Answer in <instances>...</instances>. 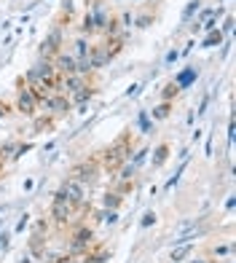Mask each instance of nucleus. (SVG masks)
Listing matches in <instances>:
<instances>
[{"instance_id":"nucleus-53","label":"nucleus","mask_w":236,"mask_h":263,"mask_svg":"<svg viewBox=\"0 0 236 263\" xmlns=\"http://www.w3.org/2000/svg\"><path fill=\"white\" fill-rule=\"evenodd\" d=\"M126 3H129V0H126ZM132 3H134V6H140V3H145V0H132Z\"/></svg>"},{"instance_id":"nucleus-18","label":"nucleus","mask_w":236,"mask_h":263,"mask_svg":"<svg viewBox=\"0 0 236 263\" xmlns=\"http://www.w3.org/2000/svg\"><path fill=\"white\" fill-rule=\"evenodd\" d=\"M188 164H191V153H188V156H183L180 159V164H177V170H174V175L169 177V180L167 183H164V194H169V191L177 185V183H180V177H183V172L188 170Z\"/></svg>"},{"instance_id":"nucleus-56","label":"nucleus","mask_w":236,"mask_h":263,"mask_svg":"<svg viewBox=\"0 0 236 263\" xmlns=\"http://www.w3.org/2000/svg\"><path fill=\"white\" fill-rule=\"evenodd\" d=\"M226 3H231V0H226Z\"/></svg>"},{"instance_id":"nucleus-50","label":"nucleus","mask_w":236,"mask_h":263,"mask_svg":"<svg viewBox=\"0 0 236 263\" xmlns=\"http://www.w3.org/2000/svg\"><path fill=\"white\" fill-rule=\"evenodd\" d=\"M193 121H196V113H193V110H188V116H185V124H188V126H193Z\"/></svg>"},{"instance_id":"nucleus-15","label":"nucleus","mask_w":236,"mask_h":263,"mask_svg":"<svg viewBox=\"0 0 236 263\" xmlns=\"http://www.w3.org/2000/svg\"><path fill=\"white\" fill-rule=\"evenodd\" d=\"M54 129H56V118L54 116L43 113V116L32 118V132H35V135H46V132H54Z\"/></svg>"},{"instance_id":"nucleus-11","label":"nucleus","mask_w":236,"mask_h":263,"mask_svg":"<svg viewBox=\"0 0 236 263\" xmlns=\"http://www.w3.org/2000/svg\"><path fill=\"white\" fill-rule=\"evenodd\" d=\"M110 260V250L102 242H94L84 255H81V263H108Z\"/></svg>"},{"instance_id":"nucleus-25","label":"nucleus","mask_w":236,"mask_h":263,"mask_svg":"<svg viewBox=\"0 0 236 263\" xmlns=\"http://www.w3.org/2000/svg\"><path fill=\"white\" fill-rule=\"evenodd\" d=\"M35 148V142L32 140H27V142H19L16 140V145H14V151H11V159H8V164H16L22 156H27V153Z\"/></svg>"},{"instance_id":"nucleus-5","label":"nucleus","mask_w":236,"mask_h":263,"mask_svg":"<svg viewBox=\"0 0 236 263\" xmlns=\"http://www.w3.org/2000/svg\"><path fill=\"white\" fill-rule=\"evenodd\" d=\"M38 100H35V94L25 86V81L16 78V100H14V113H22L27 118H35L38 116Z\"/></svg>"},{"instance_id":"nucleus-41","label":"nucleus","mask_w":236,"mask_h":263,"mask_svg":"<svg viewBox=\"0 0 236 263\" xmlns=\"http://www.w3.org/2000/svg\"><path fill=\"white\" fill-rule=\"evenodd\" d=\"M209 100H212V97H209V91H204V94H202V102H199V107L193 110V113H196V118H202V116L207 113V107H209Z\"/></svg>"},{"instance_id":"nucleus-40","label":"nucleus","mask_w":236,"mask_h":263,"mask_svg":"<svg viewBox=\"0 0 236 263\" xmlns=\"http://www.w3.org/2000/svg\"><path fill=\"white\" fill-rule=\"evenodd\" d=\"M143 89H145V83H132V86L124 91V97H126V100H134V97H140V94H143Z\"/></svg>"},{"instance_id":"nucleus-26","label":"nucleus","mask_w":236,"mask_h":263,"mask_svg":"<svg viewBox=\"0 0 236 263\" xmlns=\"http://www.w3.org/2000/svg\"><path fill=\"white\" fill-rule=\"evenodd\" d=\"M94 218H97V223H105V226H118L121 212H118V210H100Z\"/></svg>"},{"instance_id":"nucleus-10","label":"nucleus","mask_w":236,"mask_h":263,"mask_svg":"<svg viewBox=\"0 0 236 263\" xmlns=\"http://www.w3.org/2000/svg\"><path fill=\"white\" fill-rule=\"evenodd\" d=\"M169 159H172V145H169V142H159V145L150 151L148 164H150V170H161Z\"/></svg>"},{"instance_id":"nucleus-44","label":"nucleus","mask_w":236,"mask_h":263,"mask_svg":"<svg viewBox=\"0 0 236 263\" xmlns=\"http://www.w3.org/2000/svg\"><path fill=\"white\" fill-rule=\"evenodd\" d=\"M193 46H196V38H191V41H188V43L183 46V49H180V57H188V54L193 51Z\"/></svg>"},{"instance_id":"nucleus-33","label":"nucleus","mask_w":236,"mask_h":263,"mask_svg":"<svg viewBox=\"0 0 236 263\" xmlns=\"http://www.w3.org/2000/svg\"><path fill=\"white\" fill-rule=\"evenodd\" d=\"M177 94H180V89H177V83H174V81H169L167 86L161 89V102H174V100H177Z\"/></svg>"},{"instance_id":"nucleus-46","label":"nucleus","mask_w":236,"mask_h":263,"mask_svg":"<svg viewBox=\"0 0 236 263\" xmlns=\"http://www.w3.org/2000/svg\"><path fill=\"white\" fill-rule=\"evenodd\" d=\"M231 46H233L231 41H223V51H220V59H226V57L231 54Z\"/></svg>"},{"instance_id":"nucleus-14","label":"nucleus","mask_w":236,"mask_h":263,"mask_svg":"<svg viewBox=\"0 0 236 263\" xmlns=\"http://www.w3.org/2000/svg\"><path fill=\"white\" fill-rule=\"evenodd\" d=\"M97 94H100V86H97V83H86V86L84 89H78V91H73V94H67V97H70V105H89L94 97H97Z\"/></svg>"},{"instance_id":"nucleus-52","label":"nucleus","mask_w":236,"mask_h":263,"mask_svg":"<svg viewBox=\"0 0 236 263\" xmlns=\"http://www.w3.org/2000/svg\"><path fill=\"white\" fill-rule=\"evenodd\" d=\"M145 3H148V6H156V3H161V0H145Z\"/></svg>"},{"instance_id":"nucleus-16","label":"nucleus","mask_w":236,"mask_h":263,"mask_svg":"<svg viewBox=\"0 0 236 263\" xmlns=\"http://www.w3.org/2000/svg\"><path fill=\"white\" fill-rule=\"evenodd\" d=\"M196 78H199V67H196V65H188V67L183 70V73H177V76H174V83H177V89L183 91V89L191 86V83H193Z\"/></svg>"},{"instance_id":"nucleus-48","label":"nucleus","mask_w":236,"mask_h":263,"mask_svg":"<svg viewBox=\"0 0 236 263\" xmlns=\"http://www.w3.org/2000/svg\"><path fill=\"white\" fill-rule=\"evenodd\" d=\"M6 164H8V153H3V151H0V175H3Z\"/></svg>"},{"instance_id":"nucleus-2","label":"nucleus","mask_w":236,"mask_h":263,"mask_svg":"<svg viewBox=\"0 0 236 263\" xmlns=\"http://www.w3.org/2000/svg\"><path fill=\"white\" fill-rule=\"evenodd\" d=\"M100 175H102L100 156H91V159L78 161V164L70 166V172H67V177H73V180H78L81 185H86V188H91L94 183H97V180H100Z\"/></svg>"},{"instance_id":"nucleus-37","label":"nucleus","mask_w":236,"mask_h":263,"mask_svg":"<svg viewBox=\"0 0 236 263\" xmlns=\"http://www.w3.org/2000/svg\"><path fill=\"white\" fill-rule=\"evenodd\" d=\"M233 25H236V19H233V14H228L226 19H223V25L218 27L223 38H226V35H231V32H233Z\"/></svg>"},{"instance_id":"nucleus-39","label":"nucleus","mask_w":236,"mask_h":263,"mask_svg":"<svg viewBox=\"0 0 236 263\" xmlns=\"http://www.w3.org/2000/svg\"><path fill=\"white\" fill-rule=\"evenodd\" d=\"M35 185H38V180H35V175H27L25 180H22V194H25V196H30L32 191H35Z\"/></svg>"},{"instance_id":"nucleus-54","label":"nucleus","mask_w":236,"mask_h":263,"mask_svg":"<svg viewBox=\"0 0 236 263\" xmlns=\"http://www.w3.org/2000/svg\"><path fill=\"white\" fill-rule=\"evenodd\" d=\"M108 3H126V0H108Z\"/></svg>"},{"instance_id":"nucleus-51","label":"nucleus","mask_w":236,"mask_h":263,"mask_svg":"<svg viewBox=\"0 0 236 263\" xmlns=\"http://www.w3.org/2000/svg\"><path fill=\"white\" fill-rule=\"evenodd\" d=\"M11 27H14V22H11V19H6V22H0V30H11Z\"/></svg>"},{"instance_id":"nucleus-34","label":"nucleus","mask_w":236,"mask_h":263,"mask_svg":"<svg viewBox=\"0 0 236 263\" xmlns=\"http://www.w3.org/2000/svg\"><path fill=\"white\" fill-rule=\"evenodd\" d=\"M43 263H73V255L70 253H62V255H51V253H43L41 258Z\"/></svg>"},{"instance_id":"nucleus-4","label":"nucleus","mask_w":236,"mask_h":263,"mask_svg":"<svg viewBox=\"0 0 236 263\" xmlns=\"http://www.w3.org/2000/svg\"><path fill=\"white\" fill-rule=\"evenodd\" d=\"M94 242H97V239H94V229H91L89 223H81V226H75V229H73V234H70L67 253L73 255V258H81Z\"/></svg>"},{"instance_id":"nucleus-19","label":"nucleus","mask_w":236,"mask_h":263,"mask_svg":"<svg viewBox=\"0 0 236 263\" xmlns=\"http://www.w3.org/2000/svg\"><path fill=\"white\" fill-rule=\"evenodd\" d=\"M137 175H140V170L132 164V161H124L121 166L115 170V183H126V180H137Z\"/></svg>"},{"instance_id":"nucleus-43","label":"nucleus","mask_w":236,"mask_h":263,"mask_svg":"<svg viewBox=\"0 0 236 263\" xmlns=\"http://www.w3.org/2000/svg\"><path fill=\"white\" fill-rule=\"evenodd\" d=\"M185 263H212V260H209L207 255H193V253H191V255L185 258Z\"/></svg>"},{"instance_id":"nucleus-45","label":"nucleus","mask_w":236,"mask_h":263,"mask_svg":"<svg viewBox=\"0 0 236 263\" xmlns=\"http://www.w3.org/2000/svg\"><path fill=\"white\" fill-rule=\"evenodd\" d=\"M35 258H32V253L30 250H22V255H19V263H32Z\"/></svg>"},{"instance_id":"nucleus-30","label":"nucleus","mask_w":236,"mask_h":263,"mask_svg":"<svg viewBox=\"0 0 236 263\" xmlns=\"http://www.w3.org/2000/svg\"><path fill=\"white\" fill-rule=\"evenodd\" d=\"M153 124H156V121H153V118L148 116V110H140V113H137V126H140V132L153 135V132H156V129H153Z\"/></svg>"},{"instance_id":"nucleus-23","label":"nucleus","mask_w":236,"mask_h":263,"mask_svg":"<svg viewBox=\"0 0 236 263\" xmlns=\"http://www.w3.org/2000/svg\"><path fill=\"white\" fill-rule=\"evenodd\" d=\"M78 32H81V35H86V38H91V35H97V22H94L91 11H86V14L81 16V22H78Z\"/></svg>"},{"instance_id":"nucleus-12","label":"nucleus","mask_w":236,"mask_h":263,"mask_svg":"<svg viewBox=\"0 0 236 263\" xmlns=\"http://www.w3.org/2000/svg\"><path fill=\"white\" fill-rule=\"evenodd\" d=\"M51 65H54V70H56L59 76H73V73H75V57L67 54L65 49L51 59Z\"/></svg>"},{"instance_id":"nucleus-3","label":"nucleus","mask_w":236,"mask_h":263,"mask_svg":"<svg viewBox=\"0 0 236 263\" xmlns=\"http://www.w3.org/2000/svg\"><path fill=\"white\" fill-rule=\"evenodd\" d=\"M75 215V207L67 201V196L62 191H56L54 199H51V207H49V223H54L56 229H67L70 220H73Z\"/></svg>"},{"instance_id":"nucleus-42","label":"nucleus","mask_w":236,"mask_h":263,"mask_svg":"<svg viewBox=\"0 0 236 263\" xmlns=\"http://www.w3.org/2000/svg\"><path fill=\"white\" fill-rule=\"evenodd\" d=\"M11 113H14V105L6 102V100H0V121H3V118H8Z\"/></svg>"},{"instance_id":"nucleus-29","label":"nucleus","mask_w":236,"mask_h":263,"mask_svg":"<svg viewBox=\"0 0 236 263\" xmlns=\"http://www.w3.org/2000/svg\"><path fill=\"white\" fill-rule=\"evenodd\" d=\"M223 35L220 30H212V32H204V38H202V49H215V46H223Z\"/></svg>"},{"instance_id":"nucleus-21","label":"nucleus","mask_w":236,"mask_h":263,"mask_svg":"<svg viewBox=\"0 0 236 263\" xmlns=\"http://www.w3.org/2000/svg\"><path fill=\"white\" fill-rule=\"evenodd\" d=\"M102 46H105V51H108L110 62H113V59L126 49V38H105V41H102Z\"/></svg>"},{"instance_id":"nucleus-1","label":"nucleus","mask_w":236,"mask_h":263,"mask_svg":"<svg viewBox=\"0 0 236 263\" xmlns=\"http://www.w3.org/2000/svg\"><path fill=\"white\" fill-rule=\"evenodd\" d=\"M132 151H134V135H132V129H124L121 135H118L108 148H105L102 153H97L100 156V166H102V172H110L115 175V170L121 166L124 161H129V156H132Z\"/></svg>"},{"instance_id":"nucleus-35","label":"nucleus","mask_w":236,"mask_h":263,"mask_svg":"<svg viewBox=\"0 0 236 263\" xmlns=\"http://www.w3.org/2000/svg\"><path fill=\"white\" fill-rule=\"evenodd\" d=\"M30 229V212H25V215H19V220H16V226H14V236H19V234H25Z\"/></svg>"},{"instance_id":"nucleus-6","label":"nucleus","mask_w":236,"mask_h":263,"mask_svg":"<svg viewBox=\"0 0 236 263\" xmlns=\"http://www.w3.org/2000/svg\"><path fill=\"white\" fill-rule=\"evenodd\" d=\"M62 46H65V27L54 25L38 46V59H54L59 51H62Z\"/></svg>"},{"instance_id":"nucleus-24","label":"nucleus","mask_w":236,"mask_h":263,"mask_svg":"<svg viewBox=\"0 0 236 263\" xmlns=\"http://www.w3.org/2000/svg\"><path fill=\"white\" fill-rule=\"evenodd\" d=\"M202 3H204V0H188L185 8H183V14H180V22H183V25H191L193 16L199 14V8H202Z\"/></svg>"},{"instance_id":"nucleus-31","label":"nucleus","mask_w":236,"mask_h":263,"mask_svg":"<svg viewBox=\"0 0 236 263\" xmlns=\"http://www.w3.org/2000/svg\"><path fill=\"white\" fill-rule=\"evenodd\" d=\"M191 253H193V245H174L169 253V260H185Z\"/></svg>"},{"instance_id":"nucleus-36","label":"nucleus","mask_w":236,"mask_h":263,"mask_svg":"<svg viewBox=\"0 0 236 263\" xmlns=\"http://www.w3.org/2000/svg\"><path fill=\"white\" fill-rule=\"evenodd\" d=\"M177 59H180V49H177V46H172V49L167 51V57H164V67H174Z\"/></svg>"},{"instance_id":"nucleus-17","label":"nucleus","mask_w":236,"mask_h":263,"mask_svg":"<svg viewBox=\"0 0 236 263\" xmlns=\"http://www.w3.org/2000/svg\"><path fill=\"white\" fill-rule=\"evenodd\" d=\"M100 204H102V210H121V204H124V196L118 194V191L108 188V191H105V194H102Z\"/></svg>"},{"instance_id":"nucleus-38","label":"nucleus","mask_w":236,"mask_h":263,"mask_svg":"<svg viewBox=\"0 0 236 263\" xmlns=\"http://www.w3.org/2000/svg\"><path fill=\"white\" fill-rule=\"evenodd\" d=\"M11 236H14V234H11V231H0V255H6L8 253V250H11Z\"/></svg>"},{"instance_id":"nucleus-7","label":"nucleus","mask_w":236,"mask_h":263,"mask_svg":"<svg viewBox=\"0 0 236 263\" xmlns=\"http://www.w3.org/2000/svg\"><path fill=\"white\" fill-rule=\"evenodd\" d=\"M41 107H43V110L49 113V116H54L56 121H59V118H65L70 110H73V105H70V97H67V94H59V91H51L49 97L41 102Z\"/></svg>"},{"instance_id":"nucleus-55","label":"nucleus","mask_w":236,"mask_h":263,"mask_svg":"<svg viewBox=\"0 0 236 263\" xmlns=\"http://www.w3.org/2000/svg\"><path fill=\"white\" fill-rule=\"evenodd\" d=\"M169 263H185V260H169Z\"/></svg>"},{"instance_id":"nucleus-49","label":"nucleus","mask_w":236,"mask_h":263,"mask_svg":"<svg viewBox=\"0 0 236 263\" xmlns=\"http://www.w3.org/2000/svg\"><path fill=\"white\" fill-rule=\"evenodd\" d=\"M54 148H56V140H51V142H46V145H43L41 151H43V153H51Z\"/></svg>"},{"instance_id":"nucleus-22","label":"nucleus","mask_w":236,"mask_h":263,"mask_svg":"<svg viewBox=\"0 0 236 263\" xmlns=\"http://www.w3.org/2000/svg\"><path fill=\"white\" fill-rule=\"evenodd\" d=\"M91 51V38H86V35H78V38L73 41V57L75 59H86Z\"/></svg>"},{"instance_id":"nucleus-20","label":"nucleus","mask_w":236,"mask_h":263,"mask_svg":"<svg viewBox=\"0 0 236 263\" xmlns=\"http://www.w3.org/2000/svg\"><path fill=\"white\" fill-rule=\"evenodd\" d=\"M172 110H174V102H159V105H153V110H148V116L153 121H167Z\"/></svg>"},{"instance_id":"nucleus-8","label":"nucleus","mask_w":236,"mask_h":263,"mask_svg":"<svg viewBox=\"0 0 236 263\" xmlns=\"http://www.w3.org/2000/svg\"><path fill=\"white\" fill-rule=\"evenodd\" d=\"M59 191L67 196V201H70L75 210H84V207H86V185H81L78 180H73V177H65L62 185H59Z\"/></svg>"},{"instance_id":"nucleus-47","label":"nucleus","mask_w":236,"mask_h":263,"mask_svg":"<svg viewBox=\"0 0 236 263\" xmlns=\"http://www.w3.org/2000/svg\"><path fill=\"white\" fill-rule=\"evenodd\" d=\"M202 137H204V129H199V126H196V129H193V135H191V142L196 145V142L202 140Z\"/></svg>"},{"instance_id":"nucleus-27","label":"nucleus","mask_w":236,"mask_h":263,"mask_svg":"<svg viewBox=\"0 0 236 263\" xmlns=\"http://www.w3.org/2000/svg\"><path fill=\"white\" fill-rule=\"evenodd\" d=\"M153 22H156V14H153V11L148 8V11H140V14L134 16V25H132V27H137V30H148Z\"/></svg>"},{"instance_id":"nucleus-13","label":"nucleus","mask_w":236,"mask_h":263,"mask_svg":"<svg viewBox=\"0 0 236 263\" xmlns=\"http://www.w3.org/2000/svg\"><path fill=\"white\" fill-rule=\"evenodd\" d=\"M86 59H89V65H91L94 73L110 65V57H108V51H105V46H102V43H91V51H89Z\"/></svg>"},{"instance_id":"nucleus-32","label":"nucleus","mask_w":236,"mask_h":263,"mask_svg":"<svg viewBox=\"0 0 236 263\" xmlns=\"http://www.w3.org/2000/svg\"><path fill=\"white\" fill-rule=\"evenodd\" d=\"M159 223V215H156V210H145L143 212V218H140V231H148L150 229V226H156Z\"/></svg>"},{"instance_id":"nucleus-28","label":"nucleus","mask_w":236,"mask_h":263,"mask_svg":"<svg viewBox=\"0 0 236 263\" xmlns=\"http://www.w3.org/2000/svg\"><path fill=\"white\" fill-rule=\"evenodd\" d=\"M148 156H150V148L148 145H143V148H137V151H132V156H129V161H132L137 170H143V166L148 164Z\"/></svg>"},{"instance_id":"nucleus-9","label":"nucleus","mask_w":236,"mask_h":263,"mask_svg":"<svg viewBox=\"0 0 236 263\" xmlns=\"http://www.w3.org/2000/svg\"><path fill=\"white\" fill-rule=\"evenodd\" d=\"M207 258L212 263H226V260H233L236 258V247L231 239H223V242H212L207 245Z\"/></svg>"}]
</instances>
